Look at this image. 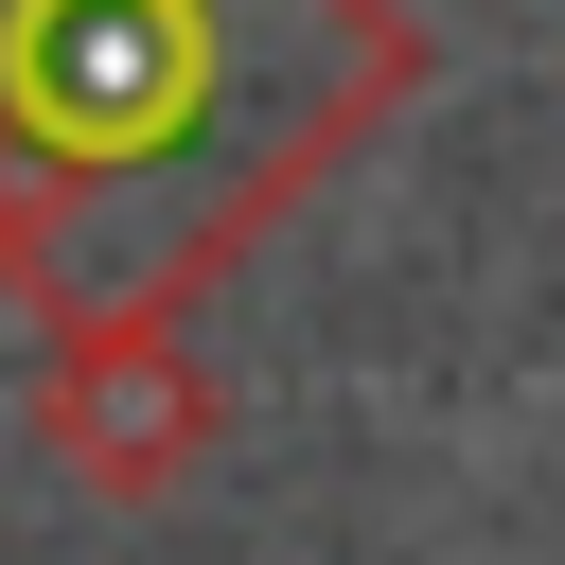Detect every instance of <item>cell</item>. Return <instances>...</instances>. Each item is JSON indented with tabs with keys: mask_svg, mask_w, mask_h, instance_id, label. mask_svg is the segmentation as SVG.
<instances>
[{
	"mask_svg": "<svg viewBox=\"0 0 565 565\" xmlns=\"http://www.w3.org/2000/svg\"><path fill=\"white\" fill-rule=\"evenodd\" d=\"M406 88V0H0V300L194 318Z\"/></svg>",
	"mask_w": 565,
	"mask_h": 565,
	"instance_id": "6da1fadb",
	"label": "cell"
},
{
	"mask_svg": "<svg viewBox=\"0 0 565 565\" xmlns=\"http://www.w3.org/2000/svg\"><path fill=\"white\" fill-rule=\"evenodd\" d=\"M35 441H53L71 494L141 512V494H177L230 441V388H212L194 318H53L35 335Z\"/></svg>",
	"mask_w": 565,
	"mask_h": 565,
	"instance_id": "7a4b0ae2",
	"label": "cell"
}]
</instances>
